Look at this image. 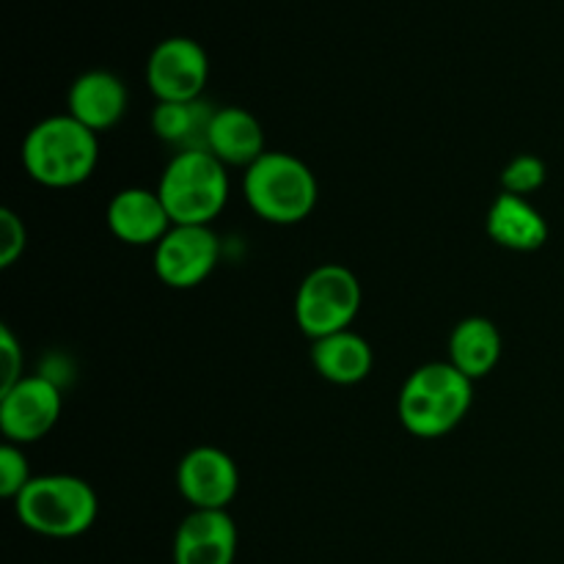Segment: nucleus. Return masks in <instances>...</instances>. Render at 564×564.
Segmentation results:
<instances>
[{"mask_svg": "<svg viewBox=\"0 0 564 564\" xmlns=\"http://www.w3.org/2000/svg\"><path fill=\"white\" fill-rule=\"evenodd\" d=\"M99 163V138L69 113L47 116L22 141V169L36 185L66 191L91 180Z\"/></svg>", "mask_w": 564, "mask_h": 564, "instance_id": "f257e3e1", "label": "nucleus"}, {"mask_svg": "<svg viewBox=\"0 0 564 564\" xmlns=\"http://www.w3.org/2000/svg\"><path fill=\"white\" fill-rule=\"evenodd\" d=\"M474 402V380L457 372L449 361H430L413 369L397 397V416L416 438H444Z\"/></svg>", "mask_w": 564, "mask_h": 564, "instance_id": "f03ea898", "label": "nucleus"}, {"mask_svg": "<svg viewBox=\"0 0 564 564\" xmlns=\"http://www.w3.org/2000/svg\"><path fill=\"white\" fill-rule=\"evenodd\" d=\"M242 193L248 207L264 224L295 226L317 207L319 185L314 171L301 158L268 149L242 174Z\"/></svg>", "mask_w": 564, "mask_h": 564, "instance_id": "7ed1b4c3", "label": "nucleus"}, {"mask_svg": "<svg viewBox=\"0 0 564 564\" xmlns=\"http://www.w3.org/2000/svg\"><path fill=\"white\" fill-rule=\"evenodd\" d=\"M14 512L22 527L53 540L80 538L94 527L99 512L91 485L72 474L33 477L14 499Z\"/></svg>", "mask_w": 564, "mask_h": 564, "instance_id": "20e7f679", "label": "nucleus"}, {"mask_svg": "<svg viewBox=\"0 0 564 564\" xmlns=\"http://www.w3.org/2000/svg\"><path fill=\"white\" fill-rule=\"evenodd\" d=\"M158 193L174 226H213L229 204V174L215 154L176 152L163 169Z\"/></svg>", "mask_w": 564, "mask_h": 564, "instance_id": "39448f33", "label": "nucleus"}, {"mask_svg": "<svg viewBox=\"0 0 564 564\" xmlns=\"http://www.w3.org/2000/svg\"><path fill=\"white\" fill-rule=\"evenodd\" d=\"M361 281L350 268L339 262H325L308 270L295 295V323L308 339L339 334L352 328V319L361 312Z\"/></svg>", "mask_w": 564, "mask_h": 564, "instance_id": "423d86ee", "label": "nucleus"}, {"mask_svg": "<svg viewBox=\"0 0 564 564\" xmlns=\"http://www.w3.org/2000/svg\"><path fill=\"white\" fill-rule=\"evenodd\" d=\"M147 88L158 102H193L204 97L209 80L207 50L191 36H169L147 58Z\"/></svg>", "mask_w": 564, "mask_h": 564, "instance_id": "0eeeda50", "label": "nucleus"}, {"mask_svg": "<svg viewBox=\"0 0 564 564\" xmlns=\"http://www.w3.org/2000/svg\"><path fill=\"white\" fill-rule=\"evenodd\" d=\"M64 394L44 375H25L20 383L0 391V433L6 444L28 446L42 441L61 419Z\"/></svg>", "mask_w": 564, "mask_h": 564, "instance_id": "6e6552de", "label": "nucleus"}, {"mask_svg": "<svg viewBox=\"0 0 564 564\" xmlns=\"http://www.w3.org/2000/svg\"><path fill=\"white\" fill-rule=\"evenodd\" d=\"M220 262V240L213 226H171L154 246V275L171 290H196Z\"/></svg>", "mask_w": 564, "mask_h": 564, "instance_id": "1a4fd4ad", "label": "nucleus"}, {"mask_svg": "<svg viewBox=\"0 0 564 564\" xmlns=\"http://www.w3.org/2000/svg\"><path fill=\"white\" fill-rule=\"evenodd\" d=\"M176 488L193 510H226L240 490V471L218 446H196L176 466Z\"/></svg>", "mask_w": 564, "mask_h": 564, "instance_id": "9d476101", "label": "nucleus"}, {"mask_svg": "<svg viewBox=\"0 0 564 564\" xmlns=\"http://www.w3.org/2000/svg\"><path fill=\"white\" fill-rule=\"evenodd\" d=\"M105 218L110 235L132 248H154L174 226L160 193L149 187H124L116 193Z\"/></svg>", "mask_w": 564, "mask_h": 564, "instance_id": "9b49d317", "label": "nucleus"}, {"mask_svg": "<svg viewBox=\"0 0 564 564\" xmlns=\"http://www.w3.org/2000/svg\"><path fill=\"white\" fill-rule=\"evenodd\" d=\"M237 527L226 510H191L176 527L174 564H235Z\"/></svg>", "mask_w": 564, "mask_h": 564, "instance_id": "f8f14e48", "label": "nucleus"}, {"mask_svg": "<svg viewBox=\"0 0 564 564\" xmlns=\"http://www.w3.org/2000/svg\"><path fill=\"white\" fill-rule=\"evenodd\" d=\"M127 86L119 75L108 69H88L75 77L66 91V113L91 132L113 130L127 113Z\"/></svg>", "mask_w": 564, "mask_h": 564, "instance_id": "ddd939ff", "label": "nucleus"}, {"mask_svg": "<svg viewBox=\"0 0 564 564\" xmlns=\"http://www.w3.org/2000/svg\"><path fill=\"white\" fill-rule=\"evenodd\" d=\"M207 152L215 154L226 169H251L268 152L262 121L240 105L218 108L209 124Z\"/></svg>", "mask_w": 564, "mask_h": 564, "instance_id": "4468645a", "label": "nucleus"}, {"mask_svg": "<svg viewBox=\"0 0 564 564\" xmlns=\"http://www.w3.org/2000/svg\"><path fill=\"white\" fill-rule=\"evenodd\" d=\"M490 240L516 253H532L549 240V220L529 198L501 191L485 218Z\"/></svg>", "mask_w": 564, "mask_h": 564, "instance_id": "2eb2a0df", "label": "nucleus"}, {"mask_svg": "<svg viewBox=\"0 0 564 564\" xmlns=\"http://www.w3.org/2000/svg\"><path fill=\"white\" fill-rule=\"evenodd\" d=\"M312 367L334 386H356L369 378L375 367L372 345L352 328L312 341Z\"/></svg>", "mask_w": 564, "mask_h": 564, "instance_id": "dca6fc26", "label": "nucleus"}, {"mask_svg": "<svg viewBox=\"0 0 564 564\" xmlns=\"http://www.w3.org/2000/svg\"><path fill=\"white\" fill-rule=\"evenodd\" d=\"M215 110L204 97L193 102H158L152 110V132L176 152H207Z\"/></svg>", "mask_w": 564, "mask_h": 564, "instance_id": "f3484780", "label": "nucleus"}, {"mask_svg": "<svg viewBox=\"0 0 564 564\" xmlns=\"http://www.w3.org/2000/svg\"><path fill=\"white\" fill-rule=\"evenodd\" d=\"M501 361V334L488 317H466L452 328L449 364L468 380L488 378Z\"/></svg>", "mask_w": 564, "mask_h": 564, "instance_id": "a211bd4d", "label": "nucleus"}, {"mask_svg": "<svg viewBox=\"0 0 564 564\" xmlns=\"http://www.w3.org/2000/svg\"><path fill=\"white\" fill-rule=\"evenodd\" d=\"M549 180V169L538 154H518L501 171V191L529 198Z\"/></svg>", "mask_w": 564, "mask_h": 564, "instance_id": "6ab92c4d", "label": "nucleus"}, {"mask_svg": "<svg viewBox=\"0 0 564 564\" xmlns=\"http://www.w3.org/2000/svg\"><path fill=\"white\" fill-rule=\"evenodd\" d=\"M31 479L33 474H31V466H28V457L25 452H22V446L17 444L0 446V496L14 501L17 496L28 488Z\"/></svg>", "mask_w": 564, "mask_h": 564, "instance_id": "aec40b11", "label": "nucleus"}, {"mask_svg": "<svg viewBox=\"0 0 564 564\" xmlns=\"http://www.w3.org/2000/svg\"><path fill=\"white\" fill-rule=\"evenodd\" d=\"M25 242L28 231L22 218L11 209H3L0 213V268H11L20 259L25 251Z\"/></svg>", "mask_w": 564, "mask_h": 564, "instance_id": "412c9836", "label": "nucleus"}, {"mask_svg": "<svg viewBox=\"0 0 564 564\" xmlns=\"http://www.w3.org/2000/svg\"><path fill=\"white\" fill-rule=\"evenodd\" d=\"M0 361H3V386H0V391H6L25 378V375H22V364H25L22 347L6 325L0 328Z\"/></svg>", "mask_w": 564, "mask_h": 564, "instance_id": "4be33fe9", "label": "nucleus"}]
</instances>
